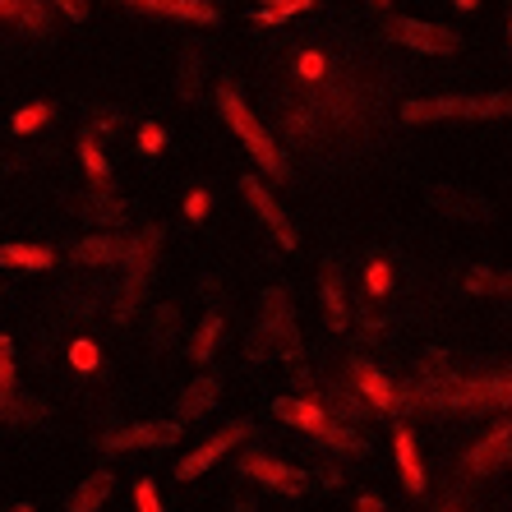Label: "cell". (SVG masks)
<instances>
[{"label": "cell", "instance_id": "cell-46", "mask_svg": "<svg viewBox=\"0 0 512 512\" xmlns=\"http://www.w3.org/2000/svg\"><path fill=\"white\" fill-rule=\"evenodd\" d=\"M14 512H37V508H33V503H19V508H14Z\"/></svg>", "mask_w": 512, "mask_h": 512}, {"label": "cell", "instance_id": "cell-25", "mask_svg": "<svg viewBox=\"0 0 512 512\" xmlns=\"http://www.w3.org/2000/svg\"><path fill=\"white\" fill-rule=\"evenodd\" d=\"M217 342H222V310H213L208 319H203V328L194 333V342H190V356L199 360V365H208L213 351H217Z\"/></svg>", "mask_w": 512, "mask_h": 512}, {"label": "cell", "instance_id": "cell-15", "mask_svg": "<svg viewBox=\"0 0 512 512\" xmlns=\"http://www.w3.org/2000/svg\"><path fill=\"white\" fill-rule=\"evenodd\" d=\"M217 397H222V383L213 379V374H199V379L180 393V402H176V420L185 425V420H203L208 411L217 406Z\"/></svg>", "mask_w": 512, "mask_h": 512}, {"label": "cell", "instance_id": "cell-40", "mask_svg": "<svg viewBox=\"0 0 512 512\" xmlns=\"http://www.w3.org/2000/svg\"><path fill=\"white\" fill-rule=\"evenodd\" d=\"M51 5H60V14H65V19H74V24H84V19H88L84 0H51Z\"/></svg>", "mask_w": 512, "mask_h": 512}, {"label": "cell", "instance_id": "cell-18", "mask_svg": "<svg viewBox=\"0 0 512 512\" xmlns=\"http://www.w3.org/2000/svg\"><path fill=\"white\" fill-rule=\"evenodd\" d=\"M42 416H47V406L37 402V397H24L19 388L0 393V425H37Z\"/></svg>", "mask_w": 512, "mask_h": 512}, {"label": "cell", "instance_id": "cell-41", "mask_svg": "<svg viewBox=\"0 0 512 512\" xmlns=\"http://www.w3.org/2000/svg\"><path fill=\"white\" fill-rule=\"evenodd\" d=\"M93 125H97V130H102V134H111V130H116V125H120V120H116V111L97 107V111H93Z\"/></svg>", "mask_w": 512, "mask_h": 512}, {"label": "cell", "instance_id": "cell-31", "mask_svg": "<svg viewBox=\"0 0 512 512\" xmlns=\"http://www.w3.org/2000/svg\"><path fill=\"white\" fill-rule=\"evenodd\" d=\"M47 120H51V107H47V102H28V107L14 116V134H33V130H42Z\"/></svg>", "mask_w": 512, "mask_h": 512}, {"label": "cell", "instance_id": "cell-43", "mask_svg": "<svg viewBox=\"0 0 512 512\" xmlns=\"http://www.w3.org/2000/svg\"><path fill=\"white\" fill-rule=\"evenodd\" d=\"M14 14H19V0H0V19H10L14 24Z\"/></svg>", "mask_w": 512, "mask_h": 512}, {"label": "cell", "instance_id": "cell-2", "mask_svg": "<svg viewBox=\"0 0 512 512\" xmlns=\"http://www.w3.org/2000/svg\"><path fill=\"white\" fill-rule=\"evenodd\" d=\"M273 416L286 420V425L305 429V434H314V439H323L333 453H342V457H365L370 453L356 429L342 425V420H333L319 402H310V397H273Z\"/></svg>", "mask_w": 512, "mask_h": 512}, {"label": "cell", "instance_id": "cell-35", "mask_svg": "<svg viewBox=\"0 0 512 512\" xmlns=\"http://www.w3.org/2000/svg\"><path fill=\"white\" fill-rule=\"evenodd\" d=\"M365 286H370L374 300L388 296V286H393V268H388V259H374L370 263V277H365Z\"/></svg>", "mask_w": 512, "mask_h": 512}, {"label": "cell", "instance_id": "cell-3", "mask_svg": "<svg viewBox=\"0 0 512 512\" xmlns=\"http://www.w3.org/2000/svg\"><path fill=\"white\" fill-rule=\"evenodd\" d=\"M250 356L254 360H300L296 314H291V300H286L282 286L263 291V314H259V328H254Z\"/></svg>", "mask_w": 512, "mask_h": 512}, {"label": "cell", "instance_id": "cell-45", "mask_svg": "<svg viewBox=\"0 0 512 512\" xmlns=\"http://www.w3.org/2000/svg\"><path fill=\"white\" fill-rule=\"evenodd\" d=\"M457 10H480V0H453Z\"/></svg>", "mask_w": 512, "mask_h": 512}, {"label": "cell", "instance_id": "cell-36", "mask_svg": "<svg viewBox=\"0 0 512 512\" xmlns=\"http://www.w3.org/2000/svg\"><path fill=\"white\" fill-rule=\"evenodd\" d=\"M134 508L139 512H162V499H157L153 480H139V485H134Z\"/></svg>", "mask_w": 512, "mask_h": 512}, {"label": "cell", "instance_id": "cell-9", "mask_svg": "<svg viewBox=\"0 0 512 512\" xmlns=\"http://www.w3.org/2000/svg\"><path fill=\"white\" fill-rule=\"evenodd\" d=\"M254 434V425L250 420H231V425H222L213 434V439L203 443V448H194L190 457H180V466H176V476L180 480H194V476H203V471H208V466L217 462V457H227L231 448H236V443H245Z\"/></svg>", "mask_w": 512, "mask_h": 512}, {"label": "cell", "instance_id": "cell-1", "mask_svg": "<svg viewBox=\"0 0 512 512\" xmlns=\"http://www.w3.org/2000/svg\"><path fill=\"white\" fill-rule=\"evenodd\" d=\"M217 111H222V120H227L231 130H236V139L250 148V157L259 162L263 171H268V176H273V180L291 176V162H286V153L273 143V134L259 125V116L245 107V97H240L236 84H222V88H217Z\"/></svg>", "mask_w": 512, "mask_h": 512}, {"label": "cell", "instance_id": "cell-5", "mask_svg": "<svg viewBox=\"0 0 512 512\" xmlns=\"http://www.w3.org/2000/svg\"><path fill=\"white\" fill-rule=\"evenodd\" d=\"M388 37L406 51H420V56H453L462 51V37L443 24H425V19H388Z\"/></svg>", "mask_w": 512, "mask_h": 512}, {"label": "cell", "instance_id": "cell-26", "mask_svg": "<svg viewBox=\"0 0 512 512\" xmlns=\"http://www.w3.org/2000/svg\"><path fill=\"white\" fill-rule=\"evenodd\" d=\"M328 406H333L328 416L342 420V425H360V420L370 416V406H365V397L346 393V388H333V393H328Z\"/></svg>", "mask_w": 512, "mask_h": 512}, {"label": "cell", "instance_id": "cell-8", "mask_svg": "<svg viewBox=\"0 0 512 512\" xmlns=\"http://www.w3.org/2000/svg\"><path fill=\"white\" fill-rule=\"evenodd\" d=\"M240 471L250 480H259V485H268L273 494H286V499H296V494H305L314 485L310 471H296V466L277 462V457H263V453H245L240 457Z\"/></svg>", "mask_w": 512, "mask_h": 512}, {"label": "cell", "instance_id": "cell-11", "mask_svg": "<svg viewBox=\"0 0 512 512\" xmlns=\"http://www.w3.org/2000/svg\"><path fill=\"white\" fill-rule=\"evenodd\" d=\"M429 203H434L439 213L457 217V222H485V217H494V203L489 199H476V194L453 190V185H434V190H429Z\"/></svg>", "mask_w": 512, "mask_h": 512}, {"label": "cell", "instance_id": "cell-19", "mask_svg": "<svg viewBox=\"0 0 512 512\" xmlns=\"http://www.w3.org/2000/svg\"><path fill=\"white\" fill-rule=\"evenodd\" d=\"M56 254L47 245H0V268H24V273H42L51 268Z\"/></svg>", "mask_w": 512, "mask_h": 512}, {"label": "cell", "instance_id": "cell-23", "mask_svg": "<svg viewBox=\"0 0 512 512\" xmlns=\"http://www.w3.org/2000/svg\"><path fill=\"white\" fill-rule=\"evenodd\" d=\"M203 88V51L199 47H185L180 51V74H176V93L185 102H194Z\"/></svg>", "mask_w": 512, "mask_h": 512}, {"label": "cell", "instance_id": "cell-38", "mask_svg": "<svg viewBox=\"0 0 512 512\" xmlns=\"http://www.w3.org/2000/svg\"><path fill=\"white\" fill-rule=\"evenodd\" d=\"M208 208H213L208 190H194L190 199H185V217H194V222H203V217H208Z\"/></svg>", "mask_w": 512, "mask_h": 512}, {"label": "cell", "instance_id": "cell-32", "mask_svg": "<svg viewBox=\"0 0 512 512\" xmlns=\"http://www.w3.org/2000/svg\"><path fill=\"white\" fill-rule=\"evenodd\" d=\"M453 360H448V356H443V351H425V356H420V379H429V383H434V379H453Z\"/></svg>", "mask_w": 512, "mask_h": 512}, {"label": "cell", "instance_id": "cell-37", "mask_svg": "<svg viewBox=\"0 0 512 512\" xmlns=\"http://www.w3.org/2000/svg\"><path fill=\"white\" fill-rule=\"evenodd\" d=\"M70 360H74V370H84V374H93L97 370V346L93 342H74V351H70Z\"/></svg>", "mask_w": 512, "mask_h": 512}, {"label": "cell", "instance_id": "cell-34", "mask_svg": "<svg viewBox=\"0 0 512 512\" xmlns=\"http://www.w3.org/2000/svg\"><path fill=\"white\" fill-rule=\"evenodd\" d=\"M19 379H14V337H0V393H14Z\"/></svg>", "mask_w": 512, "mask_h": 512}, {"label": "cell", "instance_id": "cell-12", "mask_svg": "<svg viewBox=\"0 0 512 512\" xmlns=\"http://www.w3.org/2000/svg\"><path fill=\"white\" fill-rule=\"evenodd\" d=\"M351 383L360 388V397H365V406L370 411H397V388L388 379H383V370H374L370 360H351Z\"/></svg>", "mask_w": 512, "mask_h": 512}, {"label": "cell", "instance_id": "cell-24", "mask_svg": "<svg viewBox=\"0 0 512 512\" xmlns=\"http://www.w3.org/2000/svg\"><path fill=\"white\" fill-rule=\"evenodd\" d=\"M107 494H111V471H97V476H88L84 485L74 489L70 512H97L102 503H107Z\"/></svg>", "mask_w": 512, "mask_h": 512}, {"label": "cell", "instance_id": "cell-6", "mask_svg": "<svg viewBox=\"0 0 512 512\" xmlns=\"http://www.w3.org/2000/svg\"><path fill=\"white\" fill-rule=\"evenodd\" d=\"M180 443V420H153V425H120L102 434V453H139V448H171Z\"/></svg>", "mask_w": 512, "mask_h": 512}, {"label": "cell", "instance_id": "cell-17", "mask_svg": "<svg viewBox=\"0 0 512 512\" xmlns=\"http://www.w3.org/2000/svg\"><path fill=\"white\" fill-rule=\"evenodd\" d=\"M393 453H397V466H402V480L411 494H425V466H420V453H416V439H411V429L397 425L393 434Z\"/></svg>", "mask_w": 512, "mask_h": 512}, {"label": "cell", "instance_id": "cell-10", "mask_svg": "<svg viewBox=\"0 0 512 512\" xmlns=\"http://www.w3.org/2000/svg\"><path fill=\"white\" fill-rule=\"evenodd\" d=\"M139 14H153V19H176V24H217L222 10L208 5V0H120Z\"/></svg>", "mask_w": 512, "mask_h": 512}, {"label": "cell", "instance_id": "cell-28", "mask_svg": "<svg viewBox=\"0 0 512 512\" xmlns=\"http://www.w3.org/2000/svg\"><path fill=\"white\" fill-rule=\"evenodd\" d=\"M310 5H319V0H263V10H254V24H282V19L310 10Z\"/></svg>", "mask_w": 512, "mask_h": 512}, {"label": "cell", "instance_id": "cell-30", "mask_svg": "<svg viewBox=\"0 0 512 512\" xmlns=\"http://www.w3.org/2000/svg\"><path fill=\"white\" fill-rule=\"evenodd\" d=\"M466 291L471 296H489V291H508V277H499L489 263H480V268H471V277H466Z\"/></svg>", "mask_w": 512, "mask_h": 512}, {"label": "cell", "instance_id": "cell-21", "mask_svg": "<svg viewBox=\"0 0 512 512\" xmlns=\"http://www.w3.org/2000/svg\"><path fill=\"white\" fill-rule=\"evenodd\" d=\"M323 314L342 333L351 323V310H346V296H342V282H337V263H323Z\"/></svg>", "mask_w": 512, "mask_h": 512}, {"label": "cell", "instance_id": "cell-44", "mask_svg": "<svg viewBox=\"0 0 512 512\" xmlns=\"http://www.w3.org/2000/svg\"><path fill=\"white\" fill-rule=\"evenodd\" d=\"M231 512H259V503H254V499H236V503H231Z\"/></svg>", "mask_w": 512, "mask_h": 512}, {"label": "cell", "instance_id": "cell-42", "mask_svg": "<svg viewBox=\"0 0 512 512\" xmlns=\"http://www.w3.org/2000/svg\"><path fill=\"white\" fill-rule=\"evenodd\" d=\"M356 512H388V503L374 499V494H360V499H356Z\"/></svg>", "mask_w": 512, "mask_h": 512}, {"label": "cell", "instance_id": "cell-7", "mask_svg": "<svg viewBox=\"0 0 512 512\" xmlns=\"http://www.w3.org/2000/svg\"><path fill=\"white\" fill-rule=\"evenodd\" d=\"M240 194H245V203H250L254 213L263 217V227L273 231V240L282 245V250H300V231L291 227V217H286V208L273 199V194L263 190L259 176H240Z\"/></svg>", "mask_w": 512, "mask_h": 512}, {"label": "cell", "instance_id": "cell-16", "mask_svg": "<svg viewBox=\"0 0 512 512\" xmlns=\"http://www.w3.org/2000/svg\"><path fill=\"white\" fill-rule=\"evenodd\" d=\"M508 443H512V429L499 425L494 434H485V439L471 448V457H466V466L476 471V476H489V471H499L503 462H508Z\"/></svg>", "mask_w": 512, "mask_h": 512}, {"label": "cell", "instance_id": "cell-14", "mask_svg": "<svg viewBox=\"0 0 512 512\" xmlns=\"http://www.w3.org/2000/svg\"><path fill=\"white\" fill-rule=\"evenodd\" d=\"M125 240L130 236H116V231H97V236H84L70 245V259L84 263V268H107L125 254Z\"/></svg>", "mask_w": 512, "mask_h": 512}, {"label": "cell", "instance_id": "cell-20", "mask_svg": "<svg viewBox=\"0 0 512 512\" xmlns=\"http://www.w3.org/2000/svg\"><path fill=\"white\" fill-rule=\"evenodd\" d=\"M79 162H84L93 190H111V162H107V153H102V143H97L88 130L79 134Z\"/></svg>", "mask_w": 512, "mask_h": 512}, {"label": "cell", "instance_id": "cell-13", "mask_svg": "<svg viewBox=\"0 0 512 512\" xmlns=\"http://www.w3.org/2000/svg\"><path fill=\"white\" fill-rule=\"evenodd\" d=\"M79 217H84L88 227H120L125 217H130V203L120 199L116 190H88L84 199H79Z\"/></svg>", "mask_w": 512, "mask_h": 512}, {"label": "cell", "instance_id": "cell-33", "mask_svg": "<svg viewBox=\"0 0 512 512\" xmlns=\"http://www.w3.org/2000/svg\"><path fill=\"white\" fill-rule=\"evenodd\" d=\"M162 148H167V130H162V125H153V120H143V125H139V153L143 157H157Z\"/></svg>", "mask_w": 512, "mask_h": 512}, {"label": "cell", "instance_id": "cell-47", "mask_svg": "<svg viewBox=\"0 0 512 512\" xmlns=\"http://www.w3.org/2000/svg\"><path fill=\"white\" fill-rule=\"evenodd\" d=\"M374 5H379V10H388V5H393V0H374Z\"/></svg>", "mask_w": 512, "mask_h": 512}, {"label": "cell", "instance_id": "cell-22", "mask_svg": "<svg viewBox=\"0 0 512 512\" xmlns=\"http://www.w3.org/2000/svg\"><path fill=\"white\" fill-rule=\"evenodd\" d=\"M143 291H148V273H125V286L116 291V305H111V314H116V323H130L134 314H139L143 305Z\"/></svg>", "mask_w": 512, "mask_h": 512}, {"label": "cell", "instance_id": "cell-39", "mask_svg": "<svg viewBox=\"0 0 512 512\" xmlns=\"http://www.w3.org/2000/svg\"><path fill=\"white\" fill-rule=\"evenodd\" d=\"M323 65H328V60L319 56V51H305V56L296 60V70H300V79H319L323 74Z\"/></svg>", "mask_w": 512, "mask_h": 512}, {"label": "cell", "instance_id": "cell-29", "mask_svg": "<svg viewBox=\"0 0 512 512\" xmlns=\"http://www.w3.org/2000/svg\"><path fill=\"white\" fill-rule=\"evenodd\" d=\"M14 24H24L28 33H47L51 28V10L42 0H19V14H14Z\"/></svg>", "mask_w": 512, "mask_h": 512}, {"label": "cell", "instance_id": "cell-27", "mask_svg": "<svg viewBox=\"0 0 512 512\" xmlns=\"http://www.w3.org/2000/svg\"><path fill=\"white\" fill-rule=\"evenodd\" d=\"M176 328H180V310L176 305H157L153 310V346L157 351H167L176 342Z\"/></svg>", "mask_w": 512, "mask_h": 512}, {"label": "cell", "instance_id": "cell-4", "mask_svg": "<svg viewBox=\"0 0 512 512\" xmlns=\"http://www.w3.org/2000/svg\"><path fill=\"white\" fill-rule=\"evenodd\" d=\"M508 93L489 97H411L402 107L406 125H425V120H499L508 116Z\"/></svg>", "mask_w": 512, "mask_h": 512}]
</instances>
